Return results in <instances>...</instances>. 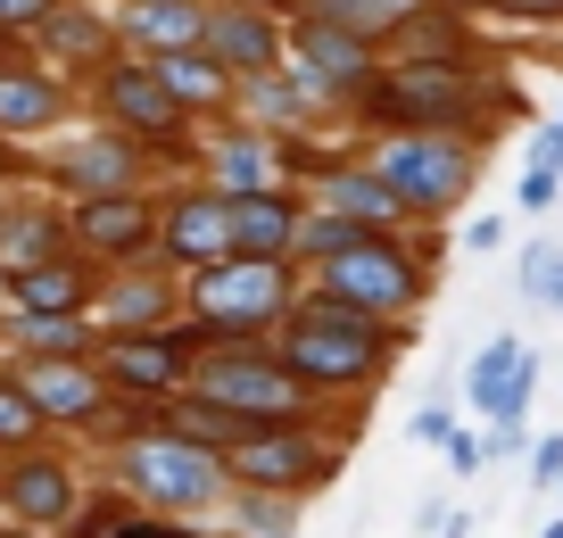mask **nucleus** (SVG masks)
Masks as SVG:
<instances>
[{
    "label": "nucleus",
    "mask_w": 563,
    "mask_h": 538,
    "mask_svg": "<svg viewBox=\"0 0 563 538\" xmlns=\"http://www.w3.org/2000/svg\"><path fill=\"white\" fill-rule=\"evenodd\" d=\"M216 166H224V191H282L274 183V157H265V141L232 133L224 150H216Z\"/></svg>",
    "instance_id": "c85d7f7f"
},
{
    "label": "nucleus",
    "mask_w": 563,
    "mask_h": 538,
    "mask_svg": "<svg viewBox=\"0 0 563 538\" xmlns=\"http://www.w3.org/2000/svg\"><path fill=\"white\" fill-rule=\"evenodd\" d=\"M25 18H51V0H0V25H25Z\"/></svg>",
    "instance_id": "4c0bfd02"
},
{
    "label": "nucleus",
    "mask_w": 563,
    "mask_h": 538,
    "mask_svg": "<svg viewBox=\"0 0 563 538\" xmlns=\"http://www.w3.org/2000/svg\"><path fill=\"white\" fill-rule=\"evenodd\" d=\"M382 117H398V124H448V117H464V75L440 67V58H415V67H398L382 84Z\"/></svg>",
    "instance_id": "ddd939ff"
},
{
    "label": "nucleus",
    "mask_w": 563,
    "mask_h": 538,
    "mask_svg": "<svg viewBox=\"0 0 563 538\" xmlns=\"http://www.w3.org/2000/svg\"><path fill=\"white\" fill-rule=\"evenodd\" d=\"M349 464V439H323L316 422H249L224 448V481L232 488H274V497H316L340 481Z\"/></svg>",
    "instance_id": "423d86ee"
},
{
    "label": "nucleus",
    "mask_w": 563,
    "mask_h": 538,
    "mask_svg": "<svg viewBox=\"0 0 563 538\" xmlns=\"http://www.w3.org/2000/svg\"><path fill=\"white\" fill-rule=\"evenodd\" d=\"M440 538H473V514H440Z\"/></svg>",
    "instance_id": "ea45409f"
},
{
    "label": "nucleus",
    "mask_w": 563,
    "mask_h": 538,
    "mask_svg": "<svg viewBox=\"0 0 563 538\" xmlns=\"http://www.w3.org/2000/svg\"><path fill=\"white\" fill-rule=\"evenodd\" d=\"M555 497H563V481H555Z\"/></svg>",
    "instance_id": "37998d69"
},
{
    "label": "nucleus",
    "mask_w": 563,
    "mask_h": 538,
    "mask_svg": "<svg viewBox=\"0 0 563 538\" xmlns=\"http://www.w3.org/2000/svg\"><path fill=\"white\" fill-rule=\"evenodd\" d=\"M514 356H522V340H514V331H497V340H481V356H473V382H464V398H473V415H497V389H506Z\"/></svg>",
    "instance_id": "bb28decb"
},
{
    "label": "nucleus",
    "mask_w": 563,
    "mask_h": 538,
    "mask_svg": "<svg viewBox=\"0 0 563 538\" xmlns=\"http://www.w3.org/2000/svg\"><path fill=\"white\" fill-rule=\"evenodd\" d=\"M224 232H232V257H290L299 208L282 191H224Z\"/></svg>",
    "instance_id": "4468645a"
},
{
    "label": "nucleus",
    "mask_w": 563,
    "mask_h": 538,
    "mask_svg": "<svg viewBox=\"0 0 563 538\" xmlns=\"http://www.w3.org/2000/svg\"><path fill=\"white\" fill-rule=\"evenodd\" d=\"M224 538H290L299 530V497H274V488H224Z\"/></svg>",
    "instance_id": "5701e85b"
},
{
    "label": "nucleus",
    "mask_w": 563,
    "mask_h": 538,
    "mask_svg": "<svg viewBox=\"0 0 563 538\" xmlns=\"http://www.w3.org/2000/svg\"><path fill=\"white\" fill-rule=\"evenodd\" d=\"M58 117V91L42 75H0V133H42Z\"/></svg>",
    "instance_id": "a878e982"
},
{
    "label": "nucleus",
    "mask_w": 563,
    "mask_h": 538,
    "mask_svg": "<svg viewBox=\"0 0 563 538\" xmlns=\"http://www.w3.org/2000/svg\"><path fill=\"white\" fill-rule=\"evenodd\" d=\"M150 431H166V439H191V448L224 455L232 439H241V422H232L216 398H199V389H175V398H158V406H150Z\"/></svg>",
    "instance_id": "aec40b11"
},
{
    "label": "nucleus",
    "mask_w": 563,
    "mask_h": 538,
    "mask_svg": "<svg viewBox=\"0 0 563 538\" xmlns=\"http://www.w3.org/2000/svg\"><path fill=\"white\" fill-rule=\"evenodd\" d=\"M141 42H158V51H183V42L199 34V9L191 0H141Z\"/></svg>",
    "instance_id": "c756f323"
},
{
    "label": "nucleus",
    "mask_w": 563,
    "mask_h": 538,
    "mask_svg": "<svg viewBox=\"0 0 563 538\" xmlns=\"http://www.w3.org/2000/svg\"><path fill=\"white\" fill-rule=\"evenodd\" d=\"M415 340V323H373V315H356V307H340V298H290V315L274 323V356L290 373H299L316 398H332V389H365V382H382V365L398 356V348Z\"/></svg>",
    "instance_id": "f257e3e1"
},
{
    "label": "nucleus",
    "mask_w": 563,
    "mask_h": 538,
    "mask_svg": "<svg viewBox=\"0 0 563 538\" xmlns=\"http://www.w3.org/2000/svg\"><path fill=\"white\" fill-rule=\"evenodd\" d=\"M108 472H117V497H133L141 514H175V521L216 514L224 488H232L224 481V455L191 448V439H166V431H150V422L108 448Z\"/></svg>",
    "instance_id": "7ed1b4c3"
},
{
    "label": "nucleus",
    "mask_w": 563,
    "mask_h": 538,
    "mask_svg": "<svg viewBox=\"0 0 563 538\" xmlns=\"http://www.w3.org/2000/svg\"><path fill=\"white\" fill-rule=\"evenodd\" d=\"M440 455H448V472H456V481H473V472L489 464V455H481V431H464V422L440 439Z\"/></svg>",
    "instance_id": "f704fd0d"
},
{
    "label": "nucleus",
    "mask_w": 563,
    "mask_h": 538,
    "mask_svg": "<svg viewBox=\"0 0 563 538\" xmlns=\"http://www.w3.org/2000/svg\"><path fill=\"white\" fill-rule=\"evenodd\" d=\"M422 290H431V274L398 232H349L332 257H316V298H340L373 323H406L422 307Z\"/></svg>",
    "instance_id": "39448f33"
},
{
    "label": "nucleus",
    "mask_w": 563,
    "mask_h": 538,
    "mask_svg": "<svg viewBox=\"0 0 563 538\" xmlns=\"http://www.w3.org/2000/svg\"><path fill=\"white\" fill-rule=\"evenodd\" d=\"M555 257H563L555 241H530V249H522V298H530V307L547 298V274H555Z\"/></svg>",
    "instance_id": "72a5a7b5"
},
{
    "label": "nucleus",
    "mask_w": 563,
    "mask_h": 538,
    "mask_svg": "<svg viewBox=\"0 0 563 538\" xmlns=\"http://www.w3.org/2000/svg\"><path fill=\"white\" fill-rule=\"evenodd\" d=\"M539 538H563V514H555V521H547V530H539Z\"/></svg>",
    "instance_id": "79ce46f5"
},
{
    "label": "nucleus",
    "mask_w": 563,
    "mask_h": 538,
    "mask_svg": "<svg viewBox=\"0 0 563 538\" xmlns=\"http://www.w3.org/2000/svg\"><path fill=\"white\" fill-rule=\"evenodd\" d=\"M84 315H100V331H175V282L166 274H124V282H108V290H91Z\"/></svg>",
    "instance_id": "f3484780"
},
{
    "label": "nucleus",
    "mask_w": 563,
    "mask_h": 538,
    "mask_svg": "<svg viewBox=\"0 0 563 538\" xmlns=\"http://www.w3.org/2000/svg\"><path fill=\"white\" fill-rule=\"evenodd\" d=\"M290 257H216L191 274L183 315H191V348H224V340H265L290 315Z\"/></svg>",
    "instance_id": "f03ea898"
},
{
    "label": "nucleus",
    "mask_w": 563,
    "mask_h": 538,
    "mask_svg": "<svg viewBox=\"0 0 563 538\" xmlns=\"http://www.w3.org/2000/svg\"><path fill=\"white\" fill-rule=\"evenodd\" d=\"M0 538H51V530H25V521H0Z\"/></svg>",
    "instance_id": "a19ab883"
},
{
    "label": "nucleus",
    "mask_w": 563,
    "mask_h": 538,
    "mask_svg": "<svg viewBox=\"0 0 563 538\" xmlns=\"http://www.w3.org/2000/svg\"><path fill=\"white\" fill-rule=\"evenodd\" d=\"M75 464L67 455H34V448H18V455H0V514L9 521H25V530H67V514H75Z\"/></svg>",
    "instance_id": "1a4fd4ad"
},
{
    "label": "nucleus",
    "mask_w": 563,
    "mask_h": 538,
    "mask_svg": "<svg viewBox=\"0 0 563 538\" xmlns=\"http://www.w3.org/2000/svg\"><path fill=\"white\" fill-rule=\"evenodd\" d=\"M158 84L175 91V100H216V91H224V67H216L208 51H166L158 58Z\"/></svg>",
    "instance_id": "cd10ccee"
},
{
    "label": "nucleus",
    "mask_w": 563,
    "mask_h": 538,
    "mask_svg": "<svg viewBox=\"0 0 563 538\" xmlns=\"http://www.w3.org/2000/svg\"><path fill=\"white\" fill-rule=\"evenodd\" d=\"M9 382H18L25 398H34L42 431H51V422H58V431H84V422L108 406V382L91 373V356H25V365L9 373Z\"/></svg>",
    "instance_id": "9d476101"
},
{
    "label": "nucleus",
    "mask_w": 563,
    "mask_h": 538,
    "mask_svg": "<svg viewBox=\"0 0 563 538\" xmlns=\"http://www.w3.org/2000/svg\"><path fill=\"white\" fill-rule=\"evenodd\" d=\"M42 439V415H34V398H25L9 373H0V455H18V448H34Z\"/></svg>",
    "instance_id": "7c9ffc66"
},
{
    "label": "nucleus",
    "mask_w": 563,
    "mask_h": 538,
    "mask_svg": "<svg viewBox=\"0 0 563 538\" xmlns=\"http://www.w3.org/2000/svg\"><path fill=\"white\" fill-rule=\"evenodd\" d=\"M0 290L18 298V315H84L91 307V274L75 257H25L0 274Z\"/></svg>",
    "instance_id": "2eb2a0df"
},
{
    "label": "nucleus",
    "mask_w": 563,
    "mask_h": 538,
    "mask_svg": "<svg viewBox=\"0 0 563 538\" xmlns=\"http://www.w3.org/2000/svg\"><path fill=\"white\" fill-rule=\"evenodd\" d=\"M58 183H67V191H124V183H133V150H124V141H84V150L67 157V166H58Z\"/></svg>",
    "instance_id": "b1692460"
},
{
    "label": "nucleus",
    "mask_w": 563,
    "mask_h": 538,
    "mask_svg": "<svg viewBox=\"0 0 563 538\" xmlns=\"http://www.w3.org/2000/svg\"><path fill=\"white\" fill-rule=\"evenodd\" d=\"M448 431H456V406H440V398H431V406H415V439H422V448H440Z\"/></svg>",
    "instance_id": "e433bc0d"
},
{
    "label": "nucleus",
    "mask_w": 563,
    "mask_h": 538,
    "mask_svg": "<svg viewBox=\"0 0 563 538\" xmlns=\"http://www.w3.org/2000/svg\"><path fill=\"white\" fill-rule=\"evenodd\" d=\"M9 340H18L25 356H91L100 323H91V315H18V323H9Z\"/></svg>",
    "instance_id": "4be33fe9"
},
{
    "label": "nucleus",
    "mask_w": 563,
    "mask_h": 538,
    "mask_svg": "<svg viewBox=\"0 0 563 538\" xmlns=\"http://www.w3.org/2000/svg\"><path fill=\"white\" fill-rule=\"evenodd\" d=\"M91 373L108 382V398L124 406H158L191 382V331H100L91 340Z\"/></svg>",
    "instance_id": "0eeeda50"
},
{
    "label": "nucleus",
    "mask_w": 563,
    "mask_h": 538,
    "mask_svg": "<svg viewBox=\"0 0 563 538\" xmlns=\"http://www.w3.org/2000/svg\"><path fill=\"white\" fill-rule=\"evenodd\" d=\"M373 174H382V191L398 199V208L440 216V208H456V199L473 191V150H464V141H440V133H415V141H389V150L373 157Z\"/></svg>",
    "instance_id": "6e6552de"
},
{
    "label": "nucleus",
    "mask_w": 563,
    "mask_h": 538,
    "mask_svg": "<svg viewBox=\"0 0 563 538\" xmlns=\"http://www.w3.org/2000/svg\"><path fill=\"white\" fill-rule=\"evenodd\" d=\"M307 18H323V25H349V34H389V25H406V18H422V0H307Z\"/></svg>",
    "instance_id": "393cba45"
},
{
    "label": "nucleus",
    "mask_w": 563,
    "mask_h": 538,
    "mask_svg": "<svg viewBox=\"0 0 563 538\" xmlns=\"http://www.w3.org/2000/svg\"><path fill=\"white\" fill-rule=\"evenodd\" d=\"M150 241H158V216H150V199L141 191H91L84 208H75V249L84 257H150Z\"/></svg>",
    "instance_id": "9b49d317"
},
{
    "label": "nucleus",
    "mask_w": 563,
    "mask_h": 538,
    "mask_svg": "<svg viewBox=\"0 0 563 538\" xmlns=\"http://www.w3.org/2000/svg\"><path fill=\"white\" fill-rule=\"evenodd\" d=\"M108 538H191V521H175V514H141V505H124V514L108 521Z\"/></svg>",
    "instance_id": "2f4dec72"
},
{
    "label": "nucleus",
    "mask_w": 563,
    "mask_h": 538,
    "mask_svg": "<svg viewBox=\"0 0 563 538\" xmlns=\"http://www.w3.org/2000/svg\"><path fill=\"white\" fill-rule=\"evenodd\" d=\"M299 91H332V84H356V75L373 67V42L365 34H349V25H323V18H307L299 25Z\"/></svg>",
    "instance_id": "dca6fc26"
},
{
    "label": "nucleus",
    "mask_w": 563,
    "mask_h": 538,
    "mask_svg": "<svg viewBox=\"0 0 563 538\" xmlns=\"http://www.w3.org/2000/svg\"><path fill=\"white\" fill-rule=\"evenodd\" d=\"M555 191H563V166H539V157H530V174H522V208L547 216V208H555Z\"/></svg>",
    "instance_id": "c9c22d12"
},
{
    "label": "nucleus",
    "mask_w": 563,
    "mask_h": 538,
    "mask_svg": "<svg viewBox=\"0 0 563 538\" xmlns=\"http://www.w3.org/2000/svg\"><path fill=\"white\" fill-rule=\"evenodd\" d=\"M191 538H199V530H191Z\"/></svg>",
    "instance_id": "c03bdc74"
},
{
    "label": "nucleus",
    "mask_w": 563,
    "mask_h": 538,
    "mask_svg": "<svg viewBox=\"0 0 563 538\" xmlns=\"http://www.w3.org/2000/svg\"><path fill=\"white\" fill-rule=\"evenodd\" d=\"M530 488H539V497H555V481H563V431H547V439H530Z\"/></svg>",
    "instance_id": "473e14b6"
},
{
    "label": "nucleus",
    "mask_w": 563,
    "mask_h": 538,
    "mask_svg": "<svg viewBox=\"0 0 563 538\" xmlns=\"http://www.w3.org/2000/svg\"><path fill=\"white\" fill-rule=\"evenodd\" d=\"M108 117L133 124V133H150V141L183 133V100L158 84V67H117L108 75Z\"/></svg>",
    "instance_id": "a211bd4d"
},
{
    "label": "nucleus",
    "mask_w": 563,
    "mask_h": 538,
    "mask_svg": "<svg viewBox=\"0 0 563 538\" xmlns=\"http://www.w3.org/2000/svg\"><path fill=\"white\" fill-rule=\"evenodd\" d=\"M199 42H208V58L224 75H265L274 67V25H265L257 9H241V0L216 9V18H199Z\"/></svg>",
    "instance_id": "6ab92c4d"
},
{
    "label": "nucleus",
    "mask_w": 563,
    "mask_h": 538,
    "mask_svg": "<svg viewBox=\"0 0 563 538\" xmlns=\"http://www.w3.org/2000/svg\"><path fill=\"white\" fill-rule=\"evenodd\" d=\"M158 249L183 265V274H199V265L232 257V232H224V191H183L175 208L158 216Z\"/></svg>",
    "instance_id": "f8f14e48"
},
{
    "label": "nucleus",
    "mask_w": 563,
    "mask_h": 538,
    "mask_svg": "<svg viewBox=\"0 0 563 538\" xmlns=\"http://www.w3.org/2000/svg\"><path fill=\"white\" fill-rule=\"evenodd\" d=\"M183 389H199V398H216L232 422H316V389L299 382V373L282 365L265 340H224V348H191V382Z\"/></svg>",
    "instance_id": "20e7f679"
},
{
    "label": "nucleus",
    "mask_w": 563,
    "mask_h": 538,
    "mask_svg": "<svg viewBox=\"0 0 563 538\" xmlns=\"http://www.w3.org/2000/svg\"><path fill=\"white\" fill-rule=\"evenodd\" d=\"M323 208H332L340 224H356V232H389L406 216L398 199L382 191V174H373V166L365 174H332V183H323Z\"/></svg>",
    "instance_id": "412c9836"
},
{
    "label": "nucleus",
    "mask_w": 563,
    "mask_h": 538,
    "mask_svg": "<svg viewBox=\"0 0 563 538\" xmlns=\"http://www.w3.org/2000/svg\"><path fill=\"white\" fill-rule=\"evenodd\" d=\"M539 307H555V315H563V257H555V274H547V298H539Z\"/></svg>",
    "instance_id": "58836bf2"
}]
</instances>
